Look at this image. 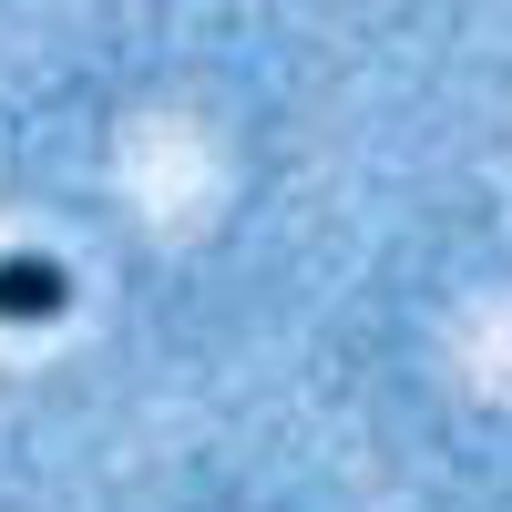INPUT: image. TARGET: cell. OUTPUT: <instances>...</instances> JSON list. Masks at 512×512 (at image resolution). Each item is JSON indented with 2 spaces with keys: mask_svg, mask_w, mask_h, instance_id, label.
<instances>
[{
  "mask_svg": "<svg viewBox=\"0 0 512 512\" xmlns=\"http://www.w3.org/2000/svg\"><path fill=\"white\" fill-rule=\"evenodd\" d=\"M62 308H72L62 256H0V318H11V328H41V318H62Z\"/></svg>",
  "mask_w": 512,
  "mask_h": 512,
  "instance_id": "1",
  "label": "cell"
}]
</instances>
